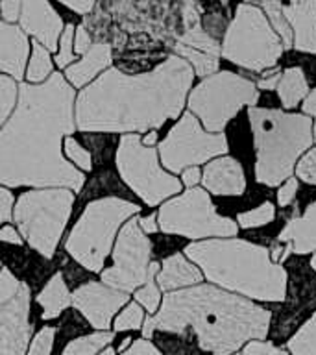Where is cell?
<instances>
[{"label": "cell", "instance_id": "f6af8a7d", "mask_svg": "<svg viewBox=\"0 0 316 355\" xmlns=\"http://www.w3.org/2000/svg\"><path fill=\"white\" fill-rule=\"evenodd\" d=\"M183 2V21L185 28H193L200 24V15L196 10V2L194 0H182Z\"/></svg>", "mask_w": 316, "mask_h": 355}, {"label": "cell", "instance_id": "60d3db41", "mask_svg": "<svg viewBox=\"0 0 316 355\" xmlns=\"http://www.w3.org/2000/svg\"><path fill=\"white\" fill-rule=\"evenodd\" d=\"M296 193H298V180L294 176H290L287 182L279 187V191H277V204L281 205V207H287V205H290L294 202Z\"/></svg>", "mask_w": 316, "mask_h": 355}, {"label": "cell", "instance_id": "5b68a950", "mask_svg": "<svg viewBox=\"0 0 316 355\" xmlns=\"http://www.w3.org/2000/svg\"><path fill=\"white\" fill-rule=\"evenodd\" d=\"M249 126L255 146V180L277 187L292 176L296 163L310 148L313 121L304 113H285L252 105Z\"/></svg>", "mask_w": 316, "mask_h": 355}, {"label": "cell", "instance_id": "91938a15", "mask_svg": "<svg viewBox=\"0 0 316 355\" xmlns=\"http://www.w3.org/2000/svg\"><path fill=\"white\" fill-rule=\"evenodd\" d=\"M233 355H240V354H233Z\"/></svg>", "mask_w": 316, "mask_h": 355}, {"label": "cell", "instance_id": "e575fe53", "mask_svg": "<svg viewBox=\"0 0 316 355\" xmlns=\"http://www.w3.org/2000/svg\"><path fill=\"white\" fill-rule=\"evenodd\" d=\"M65 154L67 157L74 163L76 166L83 168V171H91L93 168V159H91V154L87 150L83 148L82 144L78 143L76 139L67 135L65 137Z\"/></svg>", "mask_w": 316, "mask_h": 355}, {"label": "cell", "instance_id": "4fadbf2b", "mask_svg": "<svg viewBox=\"0 0 316 355\" xmlns=\"http://www.w3.org/2000/svg\"><path fill=\"white\" fill-rule=\"evenodd\" d=\"M150 255L152 243L139 227L137 218L124 222L113 250V266L100 274L102 282L122 293H133L148 279Z\"/></svg>", "mask_w": 316, "mask_h": 355}, {"label": "cell", "instance_id": "7a4b0ae2", "mask_svg": "<svg viewBox=\"0 0 316 355\" xmlns=\"http://www.w3.org/2000/svg\"><path fill=\"white\" fill-rule=\"evenodd\" d=\"M193 78V67L176 54L135 76L109 69L76 98V126L82 132L157 130L182 113Z\"/></svg>", "mask_w": 316, "mask_h": 355}, {"label": "cell", "instance_id": "44dd1931", "mask_svg": "<svg viewBox=\"0 0 316 355\" xmlns=\"http://www.w3.org/2000/svg\"><path fill=\"white\" fill-rule=\"evenodd\" d=\"M202 279H204V274L200 272L198 266H194L191 261L185 259L183 254L166 257L155 276V282L159 283V288L165 293L194 287V285H200Z\"/></svg>", "mask_w": 316, "mask_h": 355}, {"label": "cell", "instance_id": "ab89813d", "mask_svg": "<svg viewBox=\"0 0 316 355\" xmlns=\"http://www.w3.org/2000/svg\"><path fill=\"white\" fill-rule=\"evenodd\" d=\"M240 355H287L285 349L277 348L272 343H265V340H249L244 346L243 354Z\"/></svg>", "mask_w": 316, "mask_h": 355}, {"label": "cell", "instance_id": "d590c367", "mask_svg": "<svg viewBox=\"0 0 316 355\" xmlns=\"http://www.w3.org/2000/svg\"><path fill=\"white\" fill-rule=\"evenodd\" d=\"M296 176L301 182L316 185V148H309L296 163Z\"/></svg>", "mask_w": 316, "mask_h": 355}, {"label": "cell", "instance_id": "681fc988", "mask_svg": "<svg viewBox=\"0 0 316 355\" xmlns=\"http://www.w3.org/2000/svg\"><path fill=\"white\" fill-rule=\"evenodd\" d=\"M182 180L188 189H193L196 187V183H200V180H202V172H200L198 166H187V168L182 172Z\"/></svg>", "mask_w": 316, "mask_h": 355}, {"label": "cell", "instance_id": "7bdbcfd3", "mask_svg": "<svg viewBox=\"0 0 316 355\" xmlns=\"http://www.w3.org/2000/svg\"><path fill=\"white\" fill-rule=\"evenodd\" d=\"M279 80H281V69L274 67V71H265L263 78H261L259 82L255 83V85H257L259 91L261 89H263V91H274V89L277 87Z\"/></svg>", "mask_w": 316, "mask_h": 355}, {"label": "cell", "instance_id": "d6986e66", "mask_svg": "<svg viewBox=\"0 0 316 355\" xmlns=\"http://www.w3.org/2000/svg\"><path fill=\"white\" fill-rule=\"evenodd\" d=\"M28 50L30 43L26 33L21 28L0 21V71L15 80H21L24 76Z\"/></svg>", "mask_w": 316, "mask_h": 355}, {"label": "cell", "instance_id": "d6a6232c", "mask_svg": "<svg viewBox=\"0 0 316 355\" xmlns=\"http://www.w3.org/2000/svg\"><path fill=\"white\" fill-rule=\"evenodd\" d=\"M17 93H19V87L15 85V80L0 76V128L8 121V116L15 107Z\"/></svg>", "mask_w": 316, "mask_h": 355}, {"label": "cell", "instance_id": "9a60e30c", "mask_svg": "<svg viewBox=\"0 0 316 355\" xmlns=\"http://www.w3.org/2000/svg\"><path fill=\"white\" fill-rule=\"evenodd\" d=\"M128 302V294L111 288L104 283L89 282L71 294V304L96 329L107 331L111 318Z\"/></svg>", "mask_w": 316, "mask_h": 355}, {"label": "cell", "instance_id": "83f0119b", "mask_svg": "<svg viewBox=\"0 0 316 355\" xmlns=\"http://www.w3.org/2000/svg\"><path fill=\"white\" fill-rule=\"evenodd\" d=\"M292 355H316V313L287 340Z\"/></svg>", "mask_w": 316, "mask_h": 355}, {"label": "cell", "instance_id": "f546056e", "mask_svg": "<svg viewBox=\"0 0 316 355\" xmlns=\"http://www.w3.org/2000/svg\"><path fill=\"white\" fill-rule=\"evenodd\" d=\"M159 268H161L159 263H150L148 279H146V283H144L143 287L139 288L137 293H135L137 304L143 305L144 309L148 311V313H155V311L159 309L161 293H159V287L155 285V276H157Z\"/></svg>", "mask_w": 316, "mask_h": 355}, {"label": "cell", "instance_id": "9f6ffc18", "mask_svg": "<svg viewBox=\"0 0 316 355\" xmlns=\"http://www.w3.org/2000/svg\"><path fill=\"white\" fill-rule=\"evenodd\" d=\"M310 266H313V270L316 272V252H315V255H313V259H310Z\"/></svg>", "mask_w": 316, "mask_h": 355}, {"label": "cell", "instance_id": "52a82bcc", "mask_svg": "<svg viewBox=\"0 0 316 355\" xmlns=\"http://www.w3.org/2000/svg\"><path fill=\"white\" fill-rule=\"evenodd\" d=\"M74 205L71 189L52 187L22 193L13 207L19 232L44 259H52Z\"/></svg>", "mask_w": 316, "mask_h": 355}, {"label": "cell", "instance_id": "c3c4849f", "mask_svg": "<svg viewBox=\"0 0 316 355\" xmlns=\"http://www.w3.org/2000/svg\"><path fill=\"white\" fill-rule=\"evenodd\" d=\"M61 4H65L67 8L78 11V13H89L94 8L96 0H60Z\"/></svg>", "mask_w": 316, "mask_h": 355}, {"label": "cell", "instance_id": "ba28073f", "mask_svg": "<svg viewBox=\"0 0 316 355\" xmlns=\"http://www.w3.org/2000/svg\"><path fill=\"white\" fill-rule=\"evenodd\" d=\"M283 50L281 37L274 32L261 8L238 4L220 44V54L243 69L265 72L276 65Z\"/></svg>", "mask_w": 316, "mask_h": 355}, {"label": "cell", "instance_id": "8992f818", "mask_svg": "<svg viewBox=\"0 0 316 355\" xmlns=\"http://www.w3.org/2000/svg\"><path fill=\"white\" fill-rule=\"evenodd\" d=\"M141 207L128 200L105 196L91 202L72 227L65 250L85 270L100 272L113 246L119 227Z\"/></svg>", "mask_w": 316, "mask_h": 355}, {"label": "cell", "instance_id": "836d02e7", "mask_svg": "<svg viewBox=\"0 0 316 355\" xmlns=\"http://www.w3.org/2000/svg\"><path fill=\"white\" fill-rule=\"evenodd\" d=\"M144 315L141 305L130 304L115 320V331H128V329H139L143 326Z\"/></svg>", "mask_w": 316, "mask_h": 355}, {"label": "cell", "instance_id": "30bf717a", "mask_svg": "<svg viewBox=\"0 0 316 355\" xmlns=\"http://www.w3.org/2000/svg\"><path fill=\"white\" fill-rule=\"evenodd\" d=\"M161 232L188 239L235 237L237 222L216 213L205 189L193 187L161 205L157 213Z\"/></svg>", "mask_w": 316, "mask_h": 355}, {"label": "cell", "instance_id": "ffe728a7", "mask_svg": "<svg viewBox=\"0 0 316 355\" xmlns=\"http://www.w3.org/2000/svg\"><path fill=\"white\" fill-rule=\"evenodd\" d=\"M277 243H288L292 254L305 255L316 252V200L305 209L304 215H296L285 224L277 237Z\"/></svg>", "mask_w": 316, "mask_h": 355}, {"label": "cell", "instance_id": "f5cc1de1", "mask_svg": "<svg viewBox=\"0 0 316 355\" xmlns=\"http://www.w3.org/2000/svg\"><path fill=\"white\" fill-rule=\"evenodd\" d=\"M137 220H139V227H141L144 233H155L157 230H159V226L155 224V220H157V216L155 215L143 216V218H137Z\"/></svg>", "mask_w": 316, "mask_h": 355}, {"label": "cell", "instance_id": "816d5d0a", "mask_svg": "<svg viewBox=\"0 0 316 355\" xmlns=\"http://www.w3.org/2000/svg\"><path fill=\"white\" fill-rule=\"evenodd\" d=\"M301 110H304V115L316 119V89L307 93V96L304 98V104H301Z\"/></svg>", "mask_w": 316, "mask_h": 355}, {"label": "cell", "instance_id": "9c48e42d", "mask_svg": "<svg viewBox=\"0 0 316 355\" xmlns=\"http://www.w3.org/2000/svg\"><path fill=\"white\" fill-rule=\"evenodd\" d=\"M259 89L252 80L231 71H220L204 78L188 94V110L209 133H222L244 105L257 104Z\"/></svg>", "mask_w": 316, "mask_h": 355}, {"label": "cell", "instance_id": "3957f363", "mask_svg": "<svg viewBox=\"0 0 316 355\" xmlns=\"http://www.w3.org/2000/svg\"><path fill=\"white\" fill-rule=\"evenodd\" d=\"M270 320V311L252 300L200 283L166 294L157 315L144 322L143 335L144 338L155 331L185 335L191 329L204 352L233 355L244 343L265 338Z\"/></svg>", "mask_w": 316, "mask_h": 355}, {"label": "cell", "instance_id": "5bb4252c", "mask_svg": "<svg viewBox=\"0 0 316 355\" xmlns=\"http://www.w3.org/2000/svg\"><path fill=\"white\" fill-rule=\"evenodd\" d=\"M30 335V287L22 283L15 298L0 305V355H26Z\"/></svg>", "mask_w": 316, "mask_h": 355}, {"label": "cell", "instance_id": "6da1fadb", "mask_svg": "<svg viewBox=\"0 0 316 355\" xmlns=\"http://www.w3.org/2000/svg\"><path fill=\"white\" fill-rule=\"evenodd\" d=\"M74 132V89L61 74L22 83L19 100L0 130V185L63 187L78 193L85 178L61 154V141Z\"/></svg>", "mask_w": 316, "mask_h": 355}, {"label": "cell", "instance_id": "ac0fdd59", "mask_svg": "<svg viewBox=\"0 0 316 355\" xmlns=\"http://www.w3.org/2000/svg\"><path fill=\"white\" fill-rule=\"evenodd\" d=\"M283 15L292 30V46L299 52L316 54V0H288Z\"/></svg>", "mask_w": 316, "mask_h": 355}, {"label": "cell", "instance_id": "e0dca14e", "mask_svg": "<svg viewBox=\"0 0 316 355\" xmlns=\"http://www.w3.org/2000/svg\"><path fill=\"white\" fill-rule=\"evenodd\" d=\"M202 183L207 193L216 196H240L246 189L243 166L229 155L209 161L202 172Z\"/></svg>", "mask_w": 316, "mask_h": 355}, {"label": "cell", "instance_id": "1f68e13d", "mask_svg": "<svg viewBox=\"0 0 316 355\" xmlns=\"http://www.w3.org/2000/svg\"><path fill=\"white\" fill-rule=\"evenodd\" d=\"M274 218H276V207H274L272 202H265V204H261L259 207H255V209L240 213V215L237 216V226L244 227V230H252V227L266 226V224H270Z\"/></svg>", "mask_w": 316, "mask_h": 355}, {"label": "cell", "instance_id": "277c9868", "mask_svg": "<svg viewBox=\"0 0 316 355\" xmlns=\"http://www.w3.org/2000/svg\"><path fill=\"white\" fill-rule=\"evenodd\" d=\"M185 255L202 268L211 285L259 302H283L287 270L270 250L243 239H207L188 244Z\"/></svg>", "mask_w": 316, "mask_h": 355}, {"label": "cell", "instance_id": "2e32d148", "mask_svg": "<svg viewBox=\"0 0 316 355\" xmlns=\"http://www.w3.org/2000/svg\"><path fill=\"white\" fill-rule=\"evenodd\" d=\"M21 24L22 30L32 33L44 49H58V39L63 32V22L61 17L50 6L49 0H21Z\"/></svg>", "mask_w": 316, "mask_h": 355}, {"label": "cell", "instance_id": "6f0895ef", "mask_svg": "<svg viewBox=\"0 0 316 355\" xmlns=\"http://www.w3.org/2000/svg\"><path fill=\"white\" fill-rule=\"evenodd\" d=\"M313 137H315V141H316V124L313 126Z\"/></svg>", "mask_w": 316, "mask_h": 355}, {"label": "cell", "instance_id": "7dc6e473", "mask_svg": "<svg viewBox=\"0 0 316 355\" xmlns=\"http://www.w3.org/2000/svg\"><path fill=\"white\" fill-rule=\"evenodd\" d=\"M74 44H76L78 54H85V52L91 49V35L85 32V28L83 26L76 28V39H74Z\"/></svg>", "mask_w": 316, "mask_h": 355}, {"label": "cell", "instance_id": "8fae6325", "mask_svg": "<svg viewBox=\"0 0 316 355\" xmlns=\"http://www.w3.org/2000/svg\"><path fill=\"white\" fill-rule=\"evenodd\" d=\"M115 159L121 178L144 204L157 205L182 193V182L161 168L155 148L144 146L137 133L122 135Z\"/></svg>", "mask_w": 316, "mask_h": 355}, {"label": "cell", "instance_id": "7402d4cb", "mask_svg": "<svg viewBox=\"0 0 316 355\" xmlns=\"http://www.w3.org/2000/svg\"><path fill=\"white\" fill-rule=\"evenodd\" d=\"M111 63V46L107 43H94L83 54L80 61L69 65L65 71L67 80L74 87H83L89 80H93L98 72H102Z\"/></svg>", "mask_w": 316, "mask_h": 355}, {"label": "cell", "instance_id": "bcb514c9", "mask_svg": "<svg viewBox=\"0 0 316 355\" xmlns=\"http://www.w3.org/2000/svg\"><path fill=\"white\" fill-rule=\"evenodd\" d=\"M0 11L8 22H13L21 13V0H2L0 2Z\"/></svg>", "mask_w": 316, "mask_h": 355}, {"label": "cell", "instance_id": "f1b7e54d", "mask_svg": "<svg viewBox=\"0 0 316 355\" xmlns=\"http://www.w3.org/2000/svg\"><path fill=\"white\" fill-rule=\"evenodd\" d=\"M113 340V333L100 331L93 333V335H85V337L74 338L67 344V348L63 349L61 355H96L100 349L104 348L105 344H109Z\"/></svg>", "mask_w": 316, "mask_h": 355}, {"label": "cell", "instance_id": "7c38bea8", "mask_svg": "<svg viewBox=\"0 0 316 355\" xmlns=\"http://www.w3.org/2000/svg\"><path fill=\"white\" fill-rule=\"evenodd\" d=\"M227 152V139L224 133H209L200 126V121L187 111L176 122L168 135L159 144L161 163L177 174L187 166H198Z\"/></svg>", "mask_w": 316, "mask_h": 355}, {"label": "cell", "instance_id": "ee69618b", "mask_svg": "<svg viewBox=\"0 0 316 355\" xmlns=\"http://www.w3.org/2000/svg\"><path fill=\"white\" fill-rule=\"evenodd\" d=\"M13 194L8 189L0 187V224L8 222L11 218V211H13Z\"/></svg>", "mask_w": 316, "mask_h": 355}, {"label": "cell", "instance_id": "603a6c76", "mask_svg": "<svg viewBox=\"0 0 316 355\" xmlns=\"http://www.w3.org/2000/svg\"><path fill=\"white\" fill-rule=\"evenodd\" d=\"M37 302L41 305V309H43V313H41L43 320L58 318L71 305V293H69L65 277H63L61 272L50 277V282L37 294Z\"/></svg>", "mask_w": 316, "mask_h": 355}, {"label": "cell", "instance_id": "484cf974", "mask_svg": "<svg viewBox=\"0 0 316 355\" xmlns=\"http://www.w3.org/2000/svg\"><path fill=\"white\" fill-rule=\"evenodd\" d=\"M174 52H176V55L187 61L188 65L193 67L194 74H198V76L207 78L218 71V58H215V55L204 54V52L185 46L182 43L174 44Z\"/></svg>", "mask_w": 316, "mask_h": 355}, {"label": "cell", "instance_id": "f35d334b", "mask_svg": "<svg viewBox=\"0 0 316 355\" xmlns=\"http://www.w3.org/2000/svg\"><path fill=\"white\" fill-rule=\"evenodd\" d=\"M55 329L54 327H43L37 333V337L33 338L32 346L28 355H50L52 354V346H54Z\"/></svg>", "mask_w": 316, "mask_h": 355}, {"label": "cell", "instance_id": "11a10c76", "mask_svg": "<svg viewBox=\"0 0 316 355\" xmlns=\"http://www.w3.org/2000/svg\"><path fill=\"white\" fill-rule=\"evenodd\" d=\"M100 355H115V349L107 348V349H104V352H102V354H100Z\"/></svg>", "mask_w": 316, "mask_h": 355}, {"label": "cell", "instance_id": "74e56055", "mask_svg": "<svg viewBox=\"0 0 316 355\" xmlns=\"http://www.w3.org/2000/svg\"><path fill=\"white\" fill-rule=\"evenodd\" d=\"M72 44H74V26H72V24H69V26L63 30L60 52H58V55H55V63H58V67H60V69H63V67H69V63L74 60Z\"/></svg>", "mask_w": 316, "mask_h": 355}, {"label": "cell", "instance_id": "db71d44e", "mask_svg": "<svg viewBox=\"0 0 316 355\" xmlns=\"http://www.w3.org/2000/svg\"><path fill=\"white\" fill-rule=\"evenodd\" d=\"M155 143H157V132H155V130H150L148 135L143 139V144L144 146H155Z\"/></svg>", "mask_w": 316, "mask_h": 355}, {"label": "cell", "instance_id": "8d00e7d4", "mask_svg": "<svg viewBox=\"0 0 316 355\" xmlns=\"http://www.w3.org/2000/svg\"><path fill=\"white\" fill-rule=\"evenodd\" d=\"M22 283L10 272V268L2 266L0 270V305L8 304L11 298H15L17 293L21 291Z\"/></svg>", "mask_w": 316, "mask_h": 355}, {"label": "cell", "instance_id": "d4e9b609", "mask_svg": "<svg viewBox=\"0 0 316 355\" xmlns=\"http://www.w3.org/2000/svg\"><path fill=\"white\" fill-rule=\"evenodd\" d=\"M244 4L263 8L270 26L274 28V32L281 37L283 49H292V30H290L287 19L283 15L281 0H244Z\"/></svg>", "mask_w": 316, "mask_h": 355}, {"label": "cell", "instance_id": "b9f144b4", "mask_svg": "<svg viewBox=\"0 0 316 355\" xmlns=\"http://www.w3.org/2000/svg\"><path fill=\"white\" fill-rule=\"evenodd\" d=\"M121 355H163L148 338H139L135 343L130 344V348L124 349Z\"/></svg>", "mask_w": 316, "mask_h": 355}, {"label": "cell", "instance_id": "4316f807", "mask_svg": "<svg viewBox=\"0 0 316 355\" xmlns=\"http://www.w3.org/2000/svg\"><path fill=\"white\" fill-rule=\"evenodd\" d=\"M177 43L191 46L194 50H200L204 54L215 55V58L220 55V44H218V41L213 35L205 32L202 24H196L193 28H185V32L182 33V37L177 39Z\"/></svg>", "mask_w": 316, "mask_h": 355}, {"label": "cell", "instance_id": "cb8c5ba5", "mask_svg": "<svg viewBox=\"0 0 316 355\" xmlns=\"http://www.w3.org/2000/svg\"><path fill=\"white\" fill-rule=\"evenodd\" d=\"M276 89L283 107L294 110L309 93V83H307L304 69L290 67L285 72H281V80H279Z\"/></svg>", "mask_w": 316, "mask_h": 355}, {"label": "cell", "instance_id": "4dcf8cb0", "mask_svg": "<svg viewBox=\"0 0 316 355\" xmlns=\"http://www.w3.org/2000/svg\"><path fill=\"white\" fill-rule=\"evenodd\" d=\"M50 74H52V61H50L49 50L41 43H33L32 60L28 65L26 78L30 80V83H39L49 80Z\"/></svg>", "mask_w": 316, "mask_h": 355}, {"label": "cell", "instance_id": "f907efd6", "mask_svg": "<svg viewBox=\"0 0 316 355\" xmlns=\"http://www.w3.org/2000/svg\"><path fill=\"white\" fill-rule=\"evenodd\" d=\"M0 243H10V244H22L21 235L15 232V227L13 226H4L0 230Z\"/></svg>", "mask_w": 316, "mask_h": 355}, {"label": "cell", "instance_id": "680465c9", "mask_svg": "<svg viewBox=\"0 0 316 355\" xmlns=\"http://www.w3.org/2000/svg\"><path fill=\"white\" fill-rule=\"evenodd\" d=\"M2 266H4V265H2V263H0V270H2Z\"/></svg>", "mask_w": 316, "mask_h": 355}]
</instances>
